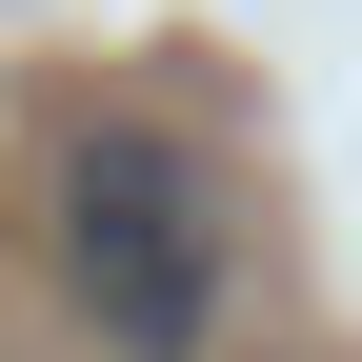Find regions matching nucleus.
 <instances>
[{
  "label": "nucleus",
  "instance_id": "obj_1",
  "mask_svg": "<svg viewBox=\"0 0 362 362\" xmlns=\"http://www.w3.org/2000/svg\"><path fill=\"white\" fill-rule=\"evenodd\" d=\"M40 221H61V302H81L121 362H202V342H221L242 242H221V181L181 161L161 121H81V141L40 161Z\"/></svg>",
  "mask_w": 362,
  "mask_h": 362
}]
</instances>
